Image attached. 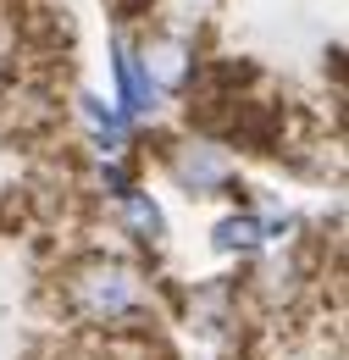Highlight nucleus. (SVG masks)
<instances>
[{"mask_svg": "<svg viewBox=\"0 0 349 360\" xmlns=\"http://www.w3.org/2000/svg\"><path fill=\"white\" fill-rule=\"evenodd\" d=\"M172 172H177L183 183H189L194 194H211V188H217V183L227 178L222 155H217V150H205V144H183V150L172 155Z\"/></svg>", "mask_w": 349, "mask_h": 360, "instance_id": "7ed1b4c3", "label": "nucleus"}, {"mask_svg": "<svg viewBox=\"0 0 349 360\" xmlns=\"http://www.w3.org/2000/svg\"><path fill=\"white\" fill-rule=\"evenodd\" d=\"M122 217H128L133 238H144V244H156L161 238V211L144 200V194H128V205H122Z\"/></svg>", "mask_w": 349, "mask_h": 360, "instance_id": "39448f33", "label": "nucleus"}, {"mask_svg": "<svg viewBox=\"0 0 349 360\" xmlns=\"http://www.w3.org/2000/svg\"><path fill=\"white\" fill-rule=\"evenodd\" d=\"M261 244V222L255 217H227L217 227V250H255Z\"/></svg>", "mask_w": 349, "mask_h": 360, "instance_id": "423d86ee", "label": "nucleus"}, {"mask_svg": "<svg viewBox=\"0 0 349 360\" xmlns=\"http://www.w3.org/2000/svg\"><path fill=\"white\" fill-rule=\"evenodd\" d=\"M67 300L84 321H122L139 311V277L117 261H84V266L67 277Z\"/></svg>", "mask_w": 349, "mask_h": 360, "instance_id": "f257e3e1", "label": "nucleus"}, {"mask_svg": "<svg viewBox=\"0 0 349 360\" xmlns=\"http://www.w3.org/2000/svg\"><path fill=\"white\" fill-rule=\"evenodd\" d=\"M189 72H194L189 45H177V39H156V45L144 50V84H150V94H156V89H183Z\"/></svg>", "mask_w": 349, "mask_h": 360, "instance_id": "f03ea898", "label": "nucleus"}, {"mask_svg": "<svg viewBox=\"0 0 349 360\" xmlns=\"http://www.w3.org/2000/svg\"><path fill=\"white\" fill-rule=\"evenodd\" d=\"M117 84H122V111H144L150 105V84H144V72L133 67V56L117 45Z\"/></svg>", "mask_w": 349, "mask_h": 360, "instance_id": "20e7f679", "label": "nucleus"}]
</instances>
